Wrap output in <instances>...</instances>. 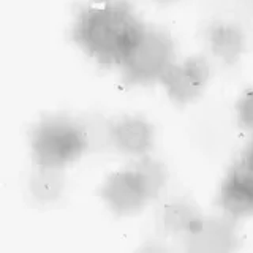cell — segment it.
Masks as SVG:
<instances>
[{
	"instance_id": "obj_5",
	"label": "cell",
	"mask_w": 253,
	"mask_h": 253,
	"mask_svg": "<svg viewBox=\"0 0 253 253\" xmlns=\"http://www.w3.org/2000/svg\"><path fill=\"white\" fill-rule=\"evenodd\" d=\"M185 250L195 253H226L239 247L236 220L223 217H200L180 236Z\"/></svg>"
},
{
	"instance_id": "obj_6",
	"label": "cell",
	"mask_w": 253,
	"mask_h": 253,
	"mask_svg": "<svg viewBox=\"0 0 253 253\" xmlns=\"http://www.w3.org/2000/svg\"><path fill=\"white\" fill-rule=\"evenodd\" d=\"M211 76V65L204 55H193L169 65L160 78L169 98L182 106L195 101L203 93Z\"/></svg>"
},
{
	"instance_id": "obj_10",
	"label": "cell",
	"mask_w": 253,
	"mask_h": 253,
	"mask_svg": "<svg viewBox=\"0 0 253 253\" xmlns=\"http://www.w3.org/2000/svg\"><path fill=\"white\" fill-rule=\"evenodd\" d=\"M203 217L200 209L187 198H171L157 211V229L165 236H182L195 221Z\"/></svg>"
},
{
	"instance_id": "obj_13",
	"label": "cell",
	"mask_w": 253,
	"mask_h": 253,
	"mask_svg": "<svg viewBox=\"0 0 253 253\" xmlns=\"http://www.w3.org/2000/svg\"><path fill=\"white\" fill-rule=\"evenodd\" d=\"M250 146H252V147H253V142H252V144H250Z\"/></svg>"
},
{
	"instance_id": "obj_4",
	"label": "cell",
	"mask_w": 253,
	"mask_h": 253,
	"mask_svg": "<svg viewBox=\"0 0 253 253\" xmlns=\"http://www.w3.org/2000/svg\"><path fill=\"white\" fill-rule=\"evenodd\" d=\"M98 195L117 217L136 215L149 201L155 200L144 176L134 163L109 174L101 184Z\"/></svg>"
},
{
	"instance_id": "obj_11",
	"label": "cell",
	"mask_w": 253,
	"mask_h": 253,
	"mask_svg": "<svg viewBox=\"0 0 253 253\" xmlns=\"http://www.w3.org/2000/svg\"><path fill=\"white\" fill-rule=\"evenodd\" d=\"M65 188V174L60 168L37 166L29 180V192L34 200L42 204L55 203Z\"/></svg>"
},
{
	"instance_id": "obj_7",
	"label": "cell",
	"mask_w": 253,
	"mask_h": 253,
	"mask_svg": "<svg viewBox=\"0 0 253 253\" xmlns=\"http://www.w3.org/2000/svg\"><path fill=\"white\" fill-rule=\"evenodd\" d=\"M108 141L124 155L144 157L154 149L155 128L141 116H121L113 119L108 126Z\"/></svg>"
},
{
	"instance_id": "obj_9",
	"label": "cell",
	"mask_w": 253,
	"mask_h": 253,
	"mask_svg": "<svg viewBox=\"0 0 253 253\" xmlns=\"http://www.w3.org/2000/svg\"><path fill=\"white\" fill-rule=\"evenodd\" d=\"M206 42L211 52L226 65H234L245 51V35L233 22L217 21L206 29Z\"/></svg>"
},
{
	"instance_id": "obj_3",
	"label": "cell",
	"mask_w": 253,
	"mask_h": 253,
	"mask_svg": "<svg viewBox=\"0 0 253 253\" xmlns=\"http://www.w3.org/2000/svg\"><path fill=\"white\" fill-rule=\"evenodd\" d=\"M174 63V42L163 29L147 27L138 46L122 63L126 85H146L160 81L165 70Z\"/></svg>"
},
{
	"instance_id": "obj_2",
	"label": "cell",
	"mask_w": 253,
	"mask_h": 253,
	"mask_svg": "<svg viewBox=\"0 0 253 253\" xmlns=\"http://www.w3.org/2000/svg\"><path fill=\"white\" fill-rule=\"evenodd\" d=\"M29 142L35 166L63 169L87 152L89 133L85 125L73 117L49 114L34 124Z\"/></svg>"
},
{
	"instance_id": "obj_8",
	"label": "cell",
	"mask_w": 253,
	"mask_h": 253,
	"mask_svg": "<svg viewBox=\"0 0 253 253\" xmlns=\"http://www.w3.org/2000/svg\"><path fill=\"white\" fill-rule=\"evenodd\" d=\"M218 206L223 215L236 221L253 215V174L241 162L234 163L223 179Z\"/></svg>"
},
{
	"instance_id": "obj_12",
	"label": "cell",
	"mask_w": 253,
	"mask_h": 253,
	"mask_svg": "<svg viewBox=\"0 0 253 253\" xmlns=\"http://www.w3.org/2000/svg\"><path fill=\"white\" fill-rule=\"evenodd\" d=\"M236 113L241 126L253 131V89L247 90L239 98L236 105Z\"/></svg>"
},
{
	"instance_id": "obj_1",
	"label": "cell",
	"mask_w": 253,
	"mask_h": 253,
	"mask_svg": "<svg viewBox=\"0 0 253 253\" xmlns=\"http://www.w3.org/2000/svg\"><path fill=\"white\" fill-rule=\"evenodd\" d=\"M146 29L126 0H89L75 8L71 40L101 68H121Z\"/></svg>"
}]
</instances>
